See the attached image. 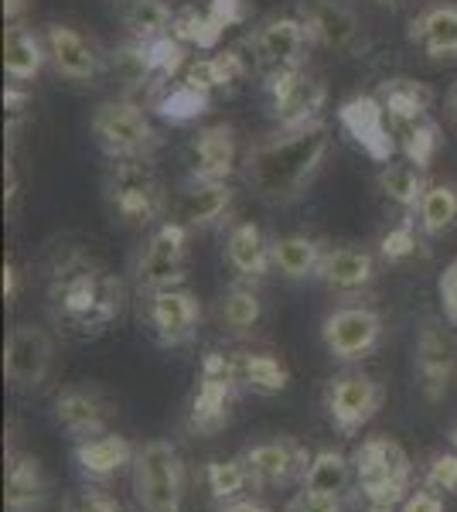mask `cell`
Instances as JSON below:
<instances>
[{
    "label": "cell",
    "mask_w": 457,
    "mask_h": 512,
    "mask_svg": "<svg viewBox=\"0 0 457 512\" xmlns=\"http://www.w3.org/2000/svg\"><path fill=\"white\" fill-rule=\"evenodd\" d=\"M331 151V127L324 120L256 140L243 158V178L267 205L297 202L318 178Z\"/></svg>",
    "instance_id": "cell-1"
},
{
    "label": "cell",
    "mask_w": 457,
    "mask_h": 512,
    "mask_svg": "<svg viewBox=\"0 0 457 512\" xmlns=\"http://www.w3.org/2000/svg\"><path fill=\"white\" fill-rule=\"evenodd\" d=\"M55 325L72 338H99L120 318L123 284L82 250L58 253L48 280Z\"/></svg>",
    "instance_id": "cell-2"
},
{
    "label": "cell",
    "mask_w": 457,
    "mask_h": 512,
    "mask_svg": "<svg viewBox=\"0 0 457 512\" xmlns=\"http://www.w3.org/2000/svg\"><path fill=\"white\" fill-rule=\"evenodd\" d=\"M355 489H359L362 512H396L410 495L413 465L393 437H369L352 451Z\"/></svg>",
    "instance_id": "cell-3"
},
{
    "label": "cell",
    "mask_w": 457,
    "mask_h": 512,
    "mask_svg": "<svg viewBox=\"0 0 457 512\" xmlns=\"http://www.w3.org/2000/svg\"><path fill=\"white\" fill-rule=\"evenodd\" d=\"M106 202L120 222L144 229L157 219H168L171 195L164 192L151 158H123L106 171Z\"/></svg>",
    "instance_id": "cell-4"
},
{
    "label": "cell",
    "mask_w": 457,
    "mask_h": 512,
    "mask_svg": "<svg viewBox=\"0 0 457 512\" xmlns=\"http://www.w3.org/2000/svg\"><path fill=\"white\" fill-rule=\"evenodd\" d=\"M239 355L229 352H209L198 369V386L191 396L188 410V431L198 437H212L226 431L232 420V407L239 396Z\"/></svg>",
    "instance_id": "cell-5"
},
{
    "label": "cell",
    "mask_w": 457,
    "mask_h": 512,
    "mask_svg": "<svg viewBox=\"0 0 457 512\" xmlns=\"http://www.w3.org/2000/svg\"><path fill=\"white\" fill-rule=\"evenodd\" d=\"M93 137L99 151L110 161L123 158H151L157 151V130L147 110L130 96H116L96 106L93 113Z\"/></svg>",
    "instance_id": "cell-6"
},
{
    "label": "cell",
    "mask_w": 457,
    "mask_h": 512,
    "mask_svg": "<svg viewBox=\"0 0 457 512\" xmlns=\"http://www.w3.org/2000/svg\"><path fill=\"white\" fill-rule=\"evenodd\" d=\"M134 495L144 512L185 509V465L171 441L157 437L134 454Z\"/></svg>",
    "instance_id": "cell-7"
},
{
    "label": "cell",
    "mask_w": 457,
    "mask_h": 512,
    "mask_svg": "<svg viewBox=\"0 0 457 512\" xmlns=\"http://www.w3.org/2000/svg\"><path fill=\"white\" fill-rule=\"evenodd\" d=\"M307 45H311V35H307L304 21L297 14H273V18L256 24L246 38L249 65L263 79L304 65Z\"/></svg>",
    "instance_id": "cell-8"
},
{
    "label": "cell",
    "mask_w": 457,
    "mask_h": 512,
    "mask_svg": "<svg viewBox=\"0 0 457 512\" xmlns=\"http://www.w3.org/2000/svg\"><path fill=\"white\" fill-rule=\"evenodd\" d=\"M55 369V342L41 325H14L4 342V379L14 393H41Z\"/></svg>",
    "instance_id": "cell-9"
},
{
    "label": "cell",
    "mask_w": 457,
    "mask_h": 512,
    "mask_svg": "<svg viewBox=\"0 0 457 512\" xmlns=\"http://www.w3.org/2000/svg\"><path fill=\"white\" fill-rule=\"evenodd\" d=\"M267 93H270V113L280 130H297L307 127V123H318L324 103H328V86L307 65L270 76Z\"/></svg>",
    "instance_id": "cell-10"
},
{
    "label": "cell",
    "mask_w": 457,
    "mask_h": 512,
    "mask_svg": "<svg viewBox=\"0 0 457 512\" xmlns=\"http://www.w3.org/2000/svg\"><path fill=\"white\" fill-rule=\"evenodd\" d=\"M297 18L304 21L314 45L335 55H359L365 48L362 18L348 0H297Z\"/></svg>",
    "instance_id": "cell-11"
},
{
    "label": "cell",
    "mask_w": 457,
    "mask_h": 512,
    "mask_svg": "<svg viewBox=\"0 0 457 512\" xmlns=\"http://www.w3.org/2000/svg\"><path fill=\"white\" fill-rule=\"evenodd\" d=\"M382 400H386L382 383L365 373H345L331 379L328 390H324V410H328L331 427L345 437L359 434L382 410Z\"/></svg>",
    "instance_id": "cell-12"
},
{
    "label": "cell",
    "mask_w": 457,
    "mask_h": 512,
    "mask_svg": "<svg viewBox=\"0 0 457 512\" xmlns=\"http://www.w3.org/2000/svg\"><path fill=\"white\" fill-rule=\"evenodd\" d=\"M457 373V345L444 332L437 318H423L417 345H413V376L427 403H440L447 396Z\"/></svg>",
    "instance_id": "cell-13"
},
{
    "label": "cell",
    "mask_w": 457,
    "mask_h": 512,
    "mask_svg": "<svg viewBox=\"0 0 457 512\" xmlns=\"http://www.w3.org/2000/svg\"><path fill=\"white\" fill-rule=\"evenodd\" d=\"M382 318L365 304H342L321 321V342L338 362H359L379 349Z\"/></svg>",
    "instance_id": "cell-14"
},
{
    "label": "cell",
    "mask_w": 457,
    "mask_h": 512,
    "mask_svg": "<svg viewBox=\"0 0 457 512\" xmlns=\"http://www.w3.org/2000/svg\"><path fill=\"white\" fill-rule=\"evenodd\" d=\"M188 233L181 222L164 219L147 239L144 253L137 260V287L144 294H154L161 287H178L185 277V250H188Z\"/></svg>",
    "instance_id": "cell-15"
},
{
    "label": "cell",
    "mask_w": 457,
    "mask_h": 512,
    "mask_svg": "<svg viewBox=\"0 0 457 512\" xmlns=\"http://www.w3.org/2000/svg\"><path fill=\"white\" fill-rule=\"evenodd\" d=\"M338 123L355 144L362 147L376 164H389L396 154V130L389 120L386 106L379 103V96H352L338 110Z\"/></svg>",
    "instance_id": "cell-16"
},
{
    "label": "cell",
    "mask_w": 457,
    "mask_h": 512,
    "mask_svg": "<svg viewBox=\"0 0 457 512\" xmlns=\"http://www.w3.org/2000/svg\"><path fill=\"white\" fill-rule=\"evenodd\" d=\"M147 321L154 328V338L161 345H185L195 338L198 321H202V304L188 287H161L147 294Z\"/></svg>",
    "instance_id": "cell-17"
},
{
    "label": "cell",
    "mask_w": 457,
    "mask_h": 512,
    "mask_svg": "<svg viewBox=\"0 0 457 512\" xmlns=\"http://www.w3.org/2000/svg\"><path fill=\"white\" fill-rule=\"evenodd\" d=\"M249 468V478L260 489H270V485H290L294 478L307 475V465H311V454L301 441L294 437H270V441L249 444V448L239 454Z\"/></svg>",
    "instance_id": "cell-18"
},
{
    "label": "cell",
    "mask_w": 457,
    "mask_h": 512,
    "mask_svg": "<svg viewBox=\"0 0 457 512\" xmlns=\"http://www.w3.org/2000/svg\"><path fill=\"white\" fill-rule=\"evenodd\" d=\"M41 38H45L48 48V62L55 65V72L62 79L93 82L99 72H106V55H99L93 41L82 31L69 28V24H48Z\"/></svg>",
    "instance_id": "cell-19"
},
{
    "label": "cell",
    "mask_w": 457,
    "mask_h": 512,
    "mask_svg": "<svg viewBox=\"0 0 457 512\" xmlns=\"http://www.w3.org/2000/svg\"><path fill=\"white\" fill-rule=\"evenodd\" d=\"M232 205V188L229 181H205V178H188L168 202V219L181 222L185 229H205L215 226Z\"/></svg>",
    "instance_id": "cell-20"
},
{
    "label": "cell",
    "mask_w": 457,
    "mask_h": 512,
    "mask_svg": "<svg viewBox=\"0 0 457 512\" xmlns=\"http://www.w3.org/2000/svg\"><path fill=\"white\" fill-rule=\"evenodd\" d=\"M110 403L103 400L96 390H62L55 396V420L69 437L76 441H93V437L110 434Z\"/></svg>",
    "instance_id": "cell-21"
},
{
    "label": "cell",
    "mask_w": 457,
    "mask_h": 512,
    "mask_svg": "<svg viewBox=\"0 0 457 512\" xmlns=\"http://www.w3.org/2000/svg\"><path fill=\"white\" fill-rule=\"evenodd\" d=\"M239 168L236 130L229 123H212L191 137V178L229 181Z\"/></svg>",
    "instance_id": "cell-22"
},
{
    "label": "cell",
    "mask_w": 457,
    "mask_h": 512,
    "mask_svg": "<svg viewBox=\"0 0 457 512\" xmlns=\"http://www.w3.org/2000/svg\"><path fill=\"white\" fill-rule=\"evenodd\" d=\"M318 280L335 294H359L376 280V256L359 246H335L324 250Z\"/></svg>",
    "instance_id": "cell-23"
},
{
    "label": "cell",
    "mask_w": 457,
    "mask_h": 512,
    "mask_svg": "<svg viewBox=\"0 0 457 512\" xmlns=\"http://www.w3.org/2000/svg\"><path fill=\"white\" fill-rule=\"evenodd\" d=\"M226 263L243 280H263L273 270L267 233L256 222H236L226 233Z\"/></svg>",
    "instance_id": "cell-24"
},
{
    "label": "cell",
    "mask_w": 457,
    "mask_h": 512,
    "mask_svg": "<svg viewBox=\"0 0 457 512\" xmlns=\"http://www.w3.org/2000/svg\"><path fill=\"white\" fill-rule=\"evenodd\" d=\"M4 502L7 512H41V506L48 502V478L35 454H11L7 458Z\"/></svg>",
    "instance_id": "cell-25"
},
{
    "label": "cell",
    "mask_w": 457,
    "mask_h": 512,
    "mask_svg": "<svg viewBox=\"0 0 457 512\" xmlns=\"http://www.w3.org/2000/svg\"><path fill=\"white\" fill-rule=\"evenodd\" d=\"M45 62H48L45 38L35 35V31L21 21L7 24L4 28V72H7V79L24 86V82L41 76Z\"/></svg>",
    "instance_id": "cell-26"
},
{
    "label": "cell",
    "mask_w": 457,
    "mask_h": 512,
    "mask_svg": "<svg viewBox=\"0 0 457 512\" xmlns=\"http://www.w3.org/2000/svg\"><path fill=\"white\" fill-rule=\"evenodd\" d=\"M106 72L120 82V89L127 96L147 86H164L151 41H130V45L113 48V52L106 55Z\"/></svg>",
    "instance_id": "cell-27"
},
{
    "label": "cell",
    "mask_w": 457,
    "mask_h": 512,
    "mask_svg": "<svg viewBox=\"0 0 457 512\" xmlns=\"http://www.w3.org/2000/svg\"><path fill=\"white\" fill-rule=\"evenodd\" d=\"M410 41L430 59L457 55V4H434L410 21Z\"/></svg>",
    "instance_id": "cell-28"
},
{
    "label": "cell",
    "mask_w": 457,
    "mask_h": 512,
    "mask_svg": "<svg viewBox=\"0 0 457 512\" xmlns=\"http://www.w3.org/2000/svg\"><path fill=\"white\" fill-rule=\"evenodd\" d=\"M134 444L120 434H103L93 441L76 444V465L89 482H106L120 472L123 465H134Z\"/></svg>",
    "instance_id": "cell-29"
},
{
    "label": "cell",
    "mask_w": 457,
    "mask_h": 512,
    "mask_svg": "<svg viewBox=\"0 0 457 512\" xmlns=\"http://www.w3.org/2000/svg\"><path fill=\"white\" fill-rule=\"evenodd\" d=\"M270 256H273V270L287 280H311L318 277L321 260H324V246L311 236H277L270 239Z\"/></svg>",
    "instance_id": "cell-30"
},
{
    "label": "cell",
    "mask_w": 457,
    "mask_h": 512,
    "mask_svg": "<svg viewBox=\"0 0 457 512\" xmlns=\"http://www.w3.org/2000/svg\"><path fill=\"white\" fill-rule=\"evenodd\" d=\"M379 103L386 106L389 120L393 123H406V120H423L430 117V110H434V93H430V86H423L417 79H386L379 86Z\"/></svg>",
    "instance_id": "cell-31"
},
{
    "label": "cell",
    "mask_w": 457,
    "mask_h": 512,
    "mask_svg": "<svg viewBox=\"0 0 457 512\" xmlns=\"http://www.w3.org/2000/svg\"><path fill=\"white\" fill-rule=\"evenodd\" d=\"M427 185L430 181L423 178V168H417L413 161H389L379 168V192L386 195L396 209H403L410 219H413V212H417Z\"/></svg>",
    "instance_id": "cell-32"
},
{
    "label": "cell",
    "mask_w": 457,
    "mask_h": 512,
    "mask_svg": "<svg viewBox=\"0 0 457 512\" xmlns=\"http://www.w3.org/2000/svg\"><path fill=\"white\" fill-rule=\"evenodd\" d=\"M352 475V458H345L342 451H318L307 465L304 492L321 495V499H342L352 485Z\"/></svg>",
    "instance_id": "cell-33"
},
{
    "label": "cell",
    "mask_w": 457,
    "mask_h": 512,
    "mask_svg": "<svg viewBox=\"0 0 457 512\" xmlns=\"http://www.w3.org/2000/svg\"><path fill=\"white\" fill-rule=\"evenodd\" d=\"M413 222L423 236H444L457 226V188L451 181H430L423 192Z\"/></svg>",
    "instance_id": "cell-34"
},
{
    "label": "cell",
    "mask_w": 457,
    "mask_h": 512,
    "mask_svg": "<svg viewBox=\"0 0 457 512\" xmlns=\"http://www.w3.org/2000/svg\"><path fill=\"white\" fill-rule=\"evenodd\" d=\"M120 21L134 41H157L171 35L174 11L164 0H120Z\"/></svg>",
    "instance_id": "cell-35"
},
{
    "label": "cell",
    "mask_w": 457,
    "mask_h": 512,
    "mask_svg": "<svg viewBox=\"0 0 457 512\" xmlns=\"http://www.w3.org/2000/svg\"><path fill=\"white\" fill-rule=\"evenodd\" d=\"M249 76V62L243 59L239 52H219V55H209V59H198L188 65V82L205 93L212 89H229L236 82H243Z\"/></svg>",
    "instance_id": "cell-36"
},
{
    "label": "cell",
    "mask_w": 457,
    "mask_h": 512,
    "mask_svg": "<svg viewBox=\"0 0 457 512\" xmlns=\"http://www.w3.org/2000/svg\"><path fill=\"white\" fill-rule=\"evenodd\" d=\"M396 130V144L406 154V161H413L417 168H430L437 147H440V127L434 117L423 120H406V123H393Z\"/></svg>",
    "instance_id": "cell-37"
},
{
    "label": "cell",
    "mask_w": 457,
    "mask_h": 512,
    "mask_svg": "<svg viewBox=\"0 0 457 512\" xmlns=\"http://www.w3.org/2000/svg\"><path fill=\"white\" fill-rule=\"evenodd\" d=\"M239 379H243L246 390L260 393V396H277L287 390V369L280 366L273 355L260 352H243L239 355Z\"/></svg>",
    "instance_id": "cell-38"
},
{
    "label": "cell",
    "mask_w": 457,
    "mask_h": 512,
    "mask_svg": "<svg viewBox=\"0 0 457 512\" xmlns=\"http://www.w3.org/2000/svg\"><path fill=\"white\" fill-rule=\"evenodd\" d=\"M260 315H263V304H260V294L246 284H232L219 301V318L222 325H229L232 332H253L260 325Z\"/></svg>",
    "instance_id": "cell-39"
},
{
    "label": "cell",
    "mask_w": 457,
    "mask_h": 512,
    "mask_svg": "<svg viewBox=\"0 0 457 512\" xmlns=\"http://www.w3.org/2000/svg\"><path fill=\"white\" fill-rule=\"evenodd\" d=\"M205 106H209V93L198 89V86H191L188 79L174 82V86H168V93L157 96V110L174 123H188V120L202 117Z\"/></svg>",
    "instance_id": "cell-40"
},
{
    "label": "cell",
    "mask_w": 457,
    "mask_h": 512,
    "mask_svg": "<svg viewBox=\"0 0 457 512\" xmlns=\"http://www.w3.org/2000/svg\"><path fill=\"white\" fill-rule=\"evenodd\" d=\"M205 478H209V489L219 502L239 499L246 492V485H253L249 478V468L243 458H229V461H209L205 468Z\"/></svg>",
    "instance_id": "cell-41"
},
{
    "label": "cell",
    "mask_w": 457,
    "mask_h": 512,
    "mask_svg": "<svg viewBox=\"0 0 457 512\" xmlns=\"http://www.w3.org/2000/svg\"><path fill=\"white\" fill-rule=\"evenodd\" d=\"M417 222L413 219H406L403 226H396V229H389L386 236L379 239V253H382V260H389V263H403V260H413L417 256Z\"/></svg>",
    "instance_id": "cell-42"
},
{
    "label": "cell",
    "mask_w": 457,
    "mask_h": 512,
    "mask_svg": "<svg viewBox=\"0 0 457 512\" xmlns=\"http://www.w3.org/2000/svg\"><path fill=\"white\" fill-rule=\"evenodd\" d=\"M423 485H427L430 492H444L451 495L457 492V451H444V454H434L427 465V472H423Z\"/></svg>",
    "instance_id": "cell-43"
},
{
    "label": "cell",
    "mask_w": 457,
    "mask_h": 512,
    "mask_svg": "<svg viewBox=\"0 0 457 512\" xmlns=\"http://www.w3.org/2000/svg\"><path fill=\"white\" fill-rule=\"evenodd\" d=\"M205 14H209L212 28L219 31V35H226V28H236V24H243L249 18V7H246V0H212V4L205 7Z\"/></svg>",
    "instance_id": "cell-44"
},
{
    "label": "cell",
    "mask_w": 457,
    "mask_h": 512,
    "mask_svg": "<svg viewBox=\"0 0 457 512\" xmlns=\"http://www.w3.org/2000/svg\"><path fill=\"white\" fill-rule=\"evenodd\" d=\"M437 294H440V311H444V318L457 328V256L444 267V274H440Z\"/></svg>",
    "instance_id": "cell-45"
},
{
    "label": "cell",
    "mask_w": 457,
    "mask_h": 512,
    "mask_svg": "<svg viewBox=\"0 0 457 512\" xmlns=\"http://www.w3.org/2000/svg\"><path fill=\"white\" fill-rule=\"evenodd\" d=\"M287 512H345V506H342V499H321V495L301 492L287 506Z\"/></svg>",
    "instance_id": "cell-46"
},
{
    "label": "cell",
    "mask_w": 457,
    "mask_h": 512,
    "mask_svg": "<svg viewBox=\"0 0 457 512\" xmlns=\"http://www.w3.org/2000/svg\"><path fill=\"white\" fill-rule=\"evenodd\" d=\"M400 512H444V499L423 485V489L406 495V502L400 506Z\"/></svg>",
    "instance_id": "cell-47"
},
{
    "label": "cell",
    "mask_w": 457,
    "mask_h": 512,
    "mask_svg": "<svg viewBox=\"0 0 457 512\" xmlns=\"http://www.w3.org/2000/svg\"><path fill=\"white\" fill-rule=\"evenodd\" d=\"M72 512H120V506H116L113 495L89 489V492H82L76 499V509H72Z\"/></svg>",
    "instance_id": "cell-48"
},
{
    "label": "cell",
    "mask_w": 457,
    "mask_h": 512,
    "mask_svg": "<svg viewBox=\"0 0 457 512\" xmlns=\"http://www.w3.org/2000/svg\"><path fill=\"white\" fill-rule=\"evenodd\" d=\"M219 512H270V509L263 506V502H256V499H243V495H239V499L222 502Z\"/></svg>",
    "instance_id": "cell-49"
},
{
    "label": "cell",
    "mask_w": 457,
    "mask_h": 512,
    "mask_svg": "<svg viewBox=\"0 0 457 512\" xmlns=\"http://www.w3.org/2000/svg\"><path fill=\"white\" fill-rule=\"evenodd\" d=\"M4 297L7 304L18 301V270H14V263H4Z\"/></svg>",
    "instance_id": "cell-50"
},
{
    "label": "cell",
    "mask_w": 457,
    "mask_h": 512,
    "mask_svg": "<svg viewBox=\"0 0 457 512\" xmlns=\"http://www.w3.org/2000/svg\"><path fill=\"white\" fill-rule=\"evenodd\" d=\"M24 11H28V0H4V18L7 21H18Z\"/></svg>",
    "instance_id": "cell-51"
},
{
    "label": "cell",
    "mask_w": 457,
    "mask_h": 512,
    "mask_svg": "<svg viewBox=\"0 0 457 512\" xmlns=\"http://www.w3.org/2000/svg\"><path fill=\"white\" fill-rule=\"evenodd\" d=\"M451 448L457 451V427H454V431H451Z\"/></svg>",
    "instance_id": "cell-52"
},
{
    "label": "cell",
    "mask_w": 457,
    "mask_h": 512,
    "mask_svg": "<svg viewBox=\"0 0 457 512\" xmlns=\"http://www.w3.org/2000/svg\"><path fill=\"white\" fill-rule=\"evenodd\" d=\"M451 103H454V117H457V89H454V96H451Z\"/></svg>",
    "instance_id": "cell-53"
},
{
    "label": "cell",
    "mask_w": 457,
    "mask_h": 512,
    "mask_svg": "<svg viewBox=\"0 0 457 512\" xmlns=\"http://www.w3.org/2000/svg\"><path fill=\"white\" fill-rule=\"evenodd\" d=\"M379 4H396V0H379Z\"/></svg>",
    "instance_id": "cell-54"
}]
</instances>
